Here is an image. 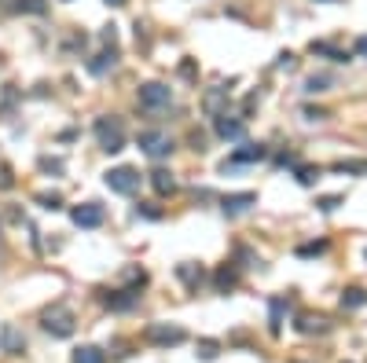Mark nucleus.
<instances>
[{"mask_svg":"<svg viewBox=\"0 0 367 363\" xmlns=\"http://www.w3.org/2000/svg\"><path fill=\"white\" fill-rule=\"evenodd\" d=\"M294 176H298V184H316V176H320V169H312V165H298L294 169Z\"/></svg>","mask_w":367,"mask_h":363,"instance_id":"nucleus-24","label":"nucleus"},{"mask_svg":"<svg viewBox=\"0 0 367 363\" xmlns=\"http://www.w3.org/2000/svg\"><path fill=\"white\" fill-rule=\"evenodd\" d=\"M41 169H48V173H62V161H59V158H41Z\"/></svg>","mask_w":367,"mask_h":363,"instance_id":"nucleus-29","label":"nucleus"},{"mask_svg":"<svg viewBox=\"0 0 367 363\" xmlns=\"http://www.w3.org/2000/svg\"><path fill=\"white\" fill-rule=\"evenodd\" d=\"M151 187L158 194H173V191H177V176H173L169 169H154L151 173Z\"/></svg>","mask_w":367,"mask_h":363,"instance_id":"nucleus-13","label":"nucleus"},{"mask_svg":"<svg viewBox=\"0 0 367 363\" xmlns=\"http://www.w3.org/2000/svg\"><path fill=\"white\" fill-rule=\"evenodd\" d=\"M41 323H44V330L52 338H70L74 334V312L70 308H62V305H55V308H48L44 316H41Z\"/></svg>","mask_w":367,"mask_h":363,"instance_id":"nucleus-4","label":"nucleus"},{"mask_svg":"<svg viewBox=\"0 0 367 363\" xmlns=\"http://www.w3.org/2000/svg\"><path fill=\"white\" fill-rule=\"evenodd\" d=\"M107 4H125V0H107Z\"/></svg>","mask_w":367,"mask_h":363,"instance_id":"nucleus-33","label":"nucleus"},{"mask_svg":"<svg viewBox=\"0 0 367 363\" xmlns=\"http://www.w3.org/2000/svg\"><path fill=\"white\" fill-rule=\"evenodd\" d=\"M220 103H225V92H213L210 99H206V107H210L213 114H217V107H220Z\"/></svg>","mask_w":367,"mask_h":363,"instance_id":"nucleus-30","label":"nucleus"},{"mask_svg":"<svg viewBox=\"0 0 367 363\" xmlns=\"http://www.w3.org/2000/svg\"><path fill=\"white\" fill-rule=\"evenodd\" d=\"M312 52H316V55H331L334 62H349V52H338V48H331V44H323V41H312Z\"/></svg>","mask_w":367,"mask_h":363,"instance_id":"nucleus-21","label":"nucleus"},{"mask_svg":"<svg viewBox=\"0 0 367 363\" xmlns=\"http://www.w3.org/2000/svg\"><path fill=\"white\" fill-rule=\"evenodd\" d=\"M136 143H140V151L147 154V158H154V161H162V158L173 154V140L166 136L162 128H143L140 136H136Z\"/></svg>","mask_w":367,"mask_h":363,"instance_id":"nucleus-3","label":"nucleus"},{"mask_svg":"<svg viewBox=\"0 0 367 363\" xmlns=\"http://www.w3.org/2000/svg\"><path fill=\"white\" fill-rule=\"evenodd\" d=\"M294 326L301 330V334H327V330H331V323L323 316H312V312H301Z\"/></svg>","mask_w":367,"mask_h":363,"instance_id":"nucleus-12","label":"nucleus"},{"mask_svg":"<svg viewBox=\"0 0 367 363\" xmlns=\"http://www.w3.org/2000/svg\"><path fill=\"white\" fill-rule=\"evenodd\" d=\"M363 305H367V290L349 286V290L342 293V308H363Z\"/></svg>","mask_w":367,"mask_h":363,"instance_id":"nucleus-18","label":"nucleus"},{"mask_svg":"<svg viewBox=\"0 0 367 363\" xmlns=\"http://www.w3.org/2000/svg\"><path fill=\"white\" fill-rule=\"evenodd\" d=\"M103 180H107V187L114 194H136L140 191V173L133 169V165H118V169H110Z\"/></svg>","mask_w":367,"mask_h":363,"instance_id":"nucleus-5","label":"nucleus"},{"mask_svg":"<svg viewBox=\"0 0 367 363\" xmlns=\"http://www.w3.org/2000/svg\"><path fill=\"white\" fill-rule=\"evenodd\" d=\"M265 158H268V147H265V143H243V147L232 154L235 165H250V161H265Z\"/></svg>","mask_w":367,"mask_h":363,"instance_id":"nucleus-11","label":"nucleus"},{"mask_svg":"<svg viewBox=\"0 0 367 363\" xmlns=\"http://www.w3.org/2000/svg\"><path fill=\"white\" fill-rule=\"evenodd\" d=\"M114 59H118L114 52H103V55H95V59L88 62V70H92L95 77H103L107 70H114Z\"/></svg>","mask_w":367,"mask_h":363,"instance_id":"nucleus-17","label":"nucleus"},{"mask_svg":"<svg viewBox=\"0 0 367 363\" xmlns=\"http://www.w3.org/2000/svg\"><path fill=\"white\" fill-rule=\"evenodd\" d=\"M283 308H286V301H283V297H276V301H272V334H279V330H283Z\"/></svg>","mask_w":367,"mask_h":363,"instance_id":"nucleus-25","label":"nucleus"},{"mask_svg":"<svg viewBox=\"0 0 367 363\" xmlns=\"http://www.w3.org/2000/svg\"><path fill=\"white\" fill-rule=\"evenodd\" d=\"M195 352H199V359H217V356H220V345L210 341V338H202V341L195 345Z\"/></svg>","mask_w":367,"mask_h":363,"instance_id":"nucleus-22","label":"nucleus"},{"mask_svg":"<svg viewBox=\"0 0 367 363\" xmlns=\"http://www.w3.org/2000/svg\"><path fill=\"white\" fill-rule=\"evenodd\" d=\"M70 220H74L77 227H100V224H103V206H100V202L74 206V209H70Z\"/></svg>","mask_w":367,"mask_h":363,"instance_id":"nucleus-8","label":"nucleus"},{"mask_svg":"<svg viewBox=\"0 0 367 363\" xmlns=\"http://www.w3.org/2000/svg\"><path fill=\"white\" fill-rule=\"evenodd\" d=\"M213 283H217V290H220V293H228V290L239 283V272H235V268H220Z\"/></svg>","mask_w":367,"mask_h":363,"instance_id":"nucleus-19","label":"nucleus"},{"mask_svg":"<svg viewBox=\"0 0 367 363\" xmlns=\"http://www.w3.org/2000/svg\"><path fill=\"white\" fill-rule=\"evenodd\" d=\"M136 99H140V107H143V110L158 114V110H166V107L173 103V88L162 85V81H147V85H140Z\"/></svg>","mask_w":367,"mask_h":363,"instance_id":"nucleus-2","label":"nucleus"},{"mask_svg":"<svg viewBox=\"0 0 367 363\" xmlns=\"http://www.w3.org/2000/svg\"><path fill=\"white\" fill-rule=\"evenodd\" d=\"M37 202H41L44 209H59V206H62V198H59V194H48V191H44V194H37Z\"/></svg>","mask_w":367,"mask_h":363,"instance_id":"nucleus-28","label":"nucleus"},{"mask_svg":"<svg viewBox=\"0 0 367 363\" xmlns=\"http://www.w3.org/2000/svg\"><path fill=\"white\" fill-rule=\"evenodd\" d=\"M250 206H258V194H253V191H235V194L220 198V209H225L228 217H239V213H246Z\"/></svg>","mask_w":367,"mask_h":363,"instance_id":"nucleus-9","label":"nucleus"},{"mask_svg":"<svg viewBox=\"0 0 367 363\" xmlns=\"http://www.w3.org/2000/svg\"><path fill=\"white\" fill-rule=\"evenodd\" d=\"M320 4H338V0H320Z\"/></svg>","mask_w":367,"mask_h":363,"instance_id":"nucleus-34","label":"nucleus"},{"mask_svg":"<svg viewBox=\"0 0 367 363\" xmlns=\"http://www.w3.org/2000/svg\"><path fill=\"white\" fill-rule=\"evenodd\" d=\"M305 118H309V121H323V118H327V110H312V107H309V110H305Z\"/></svg>","mask_w":367,"mask_h":363,"instance_id":"nucleus-31","label":"nucleus"},{"mask_svg":"<svg viewBox=\"0 0 367 363\" xmlns=\"http://www.w3.org/2000/svg\"><path fill=\"white\" fill-rule=\"evenodd\" d=\"M327 250V239L320 242H305V246H298V257H316V253H323Z\"/></svg>","mask_w":367,"mask_h":363,"instance_id":"nucleus-26","label":"nucleus"},{"mask_svg":"<svg viewBox=\"0 0 367 363\" xmlns=\"http://www.w3.org/2000/svg\"><path fill=\"white\" fill-rule=\"evenodd\" d=\"M15 11H26V15H44L48 4L44 0H15Z\"/></svg>","mask_w":367,"mask_h":363,"instance_id":"nucleus-23","label":"nucleus"},{"mask_svg":"<svg viewBox=\"0 0 367 363\" xmlns=\"http://www.w3.org/2000/svg\"><path fill=\"white\" fill-rule=\"evenodd\" d=\"M103 301L114 308V312H125L136 305V290H114V293H103Z\"/></svg>","mask_w":367,"mask_h":363,"instance_id":"nucleus-14","label":"nucleus"},{"mask_svg":"<svg viewBox=\"0 0 367 363\" xmlns=\"http://www.w3.org/2000/svg\"><path fill=\"white\" fill-rule=\"evenodd\" d=\"M342 202H345V198H342V194H327V198H320V202H316V206H320L323 213H334V209H338Z\"/></svg>","mask_w":367,"mask_h":363,"instance_id":"nucleus-27","label":"nucleus"},{"mask_svg":"<svg viewBox=\"0 0 367 363\" xmlns=\"http://www.w3.org/2000/svg\"><path fill=\"white\" fill-rule=\"evenodd\" d=\"M74 363H107V356L95 345H81V349H74Z\"/></svg>","mask_w":367,"mask_h":363,"instance_id":"nucleus-16","label":"nucleus"},{"mask_svg":"<svg viewBox=\"0 0 367 363\" xmlns=\"http://www.w3.org/2000/svg\"><path fill=\"white\" fill-rule=\"evenodd\" d=\"M187 334H184V326L180 323H151L147 326V341L151 345H166V349H169V345H180Z\"/></svg>","mask_w":367,"mask_h":363,"instance_id":"nucleus-6","label":"nucleus"},{"mask_svg":"<svg viewBox=\"0 0 367 363\" xmlns=\"http://www.w3.org/2000/svg\"><path fill=\"white\" fill-rule=\"evenodd\" d=\"M213 128H217L220 140H232V143L246 136V121H243V118H232V114H217V118H213Z\"/></svg>","mask_w":367,"mask_h":363,"instance_id":"nucleus-7","label":"nucleus"},{"mask_svg":"<svg viewBox=\"0 0 367 363\" xmlns=\"http://www.w3.org/2000/svg\"><path fill=\"white\" fill-rule=\"evenodd\" d=\"M334 88V74H312L309 81H305V92L309 95H316V92H331Z\"/></svg>","mask_w":367,"mask_h":363,"instance_id":"nucleus-15","label":"nucleus"},{"mask_svg":"<svg viewBox=\"0 0 367 363\" xmlns=\"http://www.w3.org/2000/svg\"><path fill=\"white\" fill-rule=\"evenodd\" d=\"M177 275L184 279V283H187L191 290H195V286L202 283V268H195V264H180V268H177Z\"/></svg>","mask_w":367,"mask_h":363,"instance_id":"nucleus-20","label":"nucleus"},{"mask_svg":"<svg viewBox=\"0 0 367 363\" xmlns=\"http://www.w3.org/2000/svg\"><path fill=\"white\" fill-rule=\"evenodd\" d=\"M356 55H360V59H367V37H360V41H356Z\"/></svg>","mask_w":367,"mask_h":363,"instance_id":"nucleus-32","label":"nucleus"},{"mask_svg":"<svg viewBox=\"0 0 367 363\" xmlns=\"http://www.w3.org/2000/svg\"><path fill=\"white\" fill-rule=\"evenodd\" d=\"M95 140H100V147L107 154H118L125 147V125H121V118H100V121H95Z\"/></svg>","mask_w":367,"mask_h":363,"instance_id":"nucleus-1","label":"nucleus"},{"mask_svg":"<svg viewBox=\"0 0 367 363\" xmlns=\"http://www.w3.org/2000/svg\"><path fill=\"white\" fill-rule=\"evenodd\" d=\"M0 349H4L8 356H19L26 349V338H22V330L15 326V323H4L0 326Z\"/></svg>","mask_w":367,"mask_h":363,"instance_id":"nucleus-10","label":"nucleus"}]
</instances>
